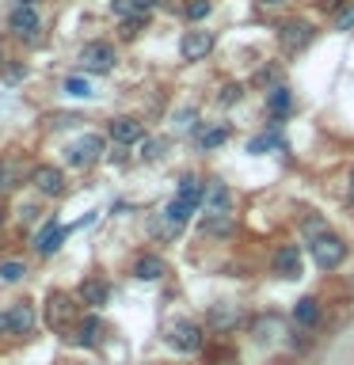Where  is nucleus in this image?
<instances>
[{"label":"nucleus","instance_id":"1","mask_svg":"<svg viewBox=\"0 0 354 365\" xmlns=\"http://www.w3.org/2000/svg\"><path fill=\"white\" fill-rule=\"evenodd\" d=\"M164 342L176 354H198L202 342H206V331L194 324V319H171L168 331H164Z\"/></svg>","mask_w":354,"mask_h":365},{"label":"nucleus","instance_id":"2","mask_svg":"<svg viewBox=\"0 0 354 365\" xmlns=\"http://www.w3.org/2000/svg\"><path fill=\"white\" fill-rule=\"evenodd\" d=\"M308 251H313V262L320 270H335L343 259H347V244H343V236L335 232H324L316 240H308Z\"/></svg>","mask_w":354,"mask_h":365},{"label":"nucleus","instance_id":"3","mask_svg":"<svg viewBox=\"0 0 354 365\" xmlns=\"http://www.w3.org/2000/svg\"><path fill=\"white\" fill-rule=\"evenodd\" d=\"M46 324H50L54 331H65L76 324V301L61 289H54L50 297H46Z\"/></svg>","mask_w":354,"mask_h":365},{"label":"nucleus","instance_id":"4","mask_svg":"<svg viewBox=\"0 0 354 365\" xmlns=\"http://www.w3.org/2000/svg\"><path fill=\"white\" fill-rule=\"evenodd\" d=\"M114 46L111 42H88L84 50H80V68L84 73H91V76H107L111 68H114Z\"/></svg>","mask_w":354,"mask_h":365},{"label":"nucleus","instance_id":"5","mask_svg":"<svg viewBox=\"0 0 354 365\" xmlns=\"http://www.w3.org/2000/svg\"><path fill=\"white\" fill-rule=\"evenodd\" d=\"M99 156H103V137L99 133H84V137H76V141H69V148H65L69 168H91Z\"/></svg>","mask_w":354,"mask_h":365},{"label":"nucleus","instance_id":"6","mask_svg":"<svg viewBox=\"0 0 354 365\" xmlns=\"http://www.w3.org/2000/svg\"><path fill=\"white\" fill-rule=\"evenodd\" d=\"M308 42H313V23H305V19L278 23V46H282L285 53H301Z\"/></svg>","mask_w":354,"mask_h":365},{"label":"nucleus","instance_id":"7","mask_svg":"<svg viewBox=\"0 0 354 365\" xmlns=\"http://www.w3.org/2000/svg\"><path fill=\"white\" fill-rule=\"evenodd\" d=\"M251 335L259 346H278V342H285V319L278 312H263L251 319Z\"/></svg>","mask_w":354,"mask_h":365},{"label":"nucleus","instance_id":"8","mask_svg":"<svg viewBox=\"0 0 354 365\" xmlns=\"http://www.w3.org/2000/svg\"><path fill=\"white\" fill-rule=\"evenodd\" d=\"M270 274L274 278H285V282H297L301 278V251L293 244H278L270 255Z\"/></svg>","mask_w":354,"mask_h":365},{"label":"nucleus","instance_id":"9","mask_svg":"<svg viewBox=\"0 0 354 365\" xmlns=\"http://www.w3.org/2000/svg\"><path fill=\"white\" fill-rule=\"evenodd\" d=\"M8 31L16 34V38L23 42H39L42 38V19H39V11L34 8H11V16H8Z\"/></svg>","mask_w":354,"mask_h":365},{"label":"nucleus","instance_id":"10","mask_svg":"<svg viewBox=\"0 0 354 365\" xmlns=\"http://www.w3.org/2000/svg\"><path fill=\"white\" fill-rule=\"evenodd\" d=\"M240 304H233V301H217V304H210V312H206V327L210 331H217V335H228V331H236L240 327Z\"/></svg>","mask_w":354,"mask_h":365},{"label":"nucleus","instance_id":"11","mask_svg":"<svg viewBox=\"0 0 354 365\" xmlns=\"http://www.w3.org/2000/svg\"><path fill=\"white\" fill-rule=\"evenodd\" d=\"M210 50H213V31L194 27L179 38V57L183 61H202V57H210Z\"/></svg>","mask_w":354,"mask_h":365},{"label":"nucleus","instance_id":"12","mask_svg":"<svg viewBox=\"0 0 354 365\" xmlns=\"http://www.w3.org/2000/svg\"><path fill=\"white\" fill-rule=\"evenodd\" d=\"M107 133H111V141L114 145H122V148H130V145H141L145 141V125L137 122V118H111V125H107Z\"/></svg>","mask_w":354,"mask_h":365},{"label":"nucleus","instance_id":"13","mask_svg":"<svg viewBox=\"0 0 354 365\" xmlns=\"http://www.w3.org/2000/svg\"><path fill=\"white\" fill-rule=\"evenodd\" d=\"M31 182L39 194H46V198H57V194L65 190V175H61V168H54V164H39L31 171Z\"/></svg>","mask_w":354,"mask_h":365},{"label":"nucleus","instance_id":"14","mask_svg":"<svg viewBox=\"0 0 354 365\" xmlns=\"http://www.w3.org/2000/svg\"><path fill=\"white\" fill-rule=\"evenodd\" d=\"M320 316H324V308H320L316 297H301V301L293 304V324L301 331H316L320 327Z\"/></svg>","mask_w":354,"mask_h":365},{"label":"nucleus","instance_id":"15","mask_svg":"<svg viewBox=\"0 0 354 365\" xmlns=\"http://www.w3.org/2000/svg\"><path fill=\"white\" fill-rule=\"evenodd\" d=\"M76 297H80V304H88V308H103L111 301V285L103 278H84L80 289H76Z\"/></svg>","mask_w":354,"mask_h":365},{"label":"nucleus","instance_id":"16","mask_svg":"<svg viewBox=\"0 0 354 365\" xmlns=\"http://www.w3.org/2000/svg\"><path fill=\"white\" fill-rule=\"evenodd\" d=\"M69 236V228H61V225H54V221H46L42 228H39V236H34V251L39 255H54L57 247H61V240Z\"/></svg>","mask_w":354,"mask_h":365},{"label":"nucleus","instance_id":"17","mask_svg":"<svg viewBox=\"0 0 354 365\" xmlns=\"http://www.w3.org/2000/svg\"><path fill=\"white\" fill-rule=\"evenodd\" d=\"M8 331L11 335H31L34 331V304H27V301L11 304L8 308Z\"/></svg>","mask_w":354,"mask_h":365},{"label":"nucleus","instance_id":"18","mask_svg":"<svg viewBox=\"0 0 354 365\" xmlns=\"http://www.w3.org/2000/svg\"><path fill=\"white\" fill-rule=\"evenodd\" d=\"M164 274H168V262L160 255H137V262H133V278L137 282H160Z\"/></svg>","mask_w":354,"mask_h":365},{"label":"nucleus","instance_id":"19","mask_svg":"<svg viewBox=\"0 0 354 365\" xmlns=\"http://www.w3.org/2000/svg\"><path fill=\"white\" fill-rule=\"evenodd\" d=\"M153 4H156V0H111V11H114L122 23H126V19H148Z\"/></svg>","mask_w":354,"mask_h":365},{"label":"nucleus","instance_id":"20","mask_svg":"<svg viewBox=\"0 0 354 365\" xmlns=\"http://www.w3.org/2000/svg\"><path fill=\"white\" fill-rule=\"evenodd\" d=\"M99 339H103V324H99V316H84V319L76 324L73 342H76V346H99Z\"/></svg>","mask_w":354,"mask_h":365},{"label":"nucleus","instance_id":"21","mask_svg":"<svg viewBox=\"0 0 354 365\" xmlns=\"http://www.w3.org/2000/svg\"><path fill=\"white\" fill-rule=\"evenodd\" d=\"M290 107H293V96H290V88L285 84H278V88H270V99H267V114L274 122L278 118H285L290 114Z\"/></svg>","mask_w":354,"mask_h":365},{"label":"nucleus","instance_id":"22","mask_svg":"<svg viewBox=\"0 0 354 365\" xmlns=\"http://www.w3.org/2000/svg\"><path fill=\"white\" fill-rule=\"evenodd\" d=\"M233 228H236L233 213H206L202 217V232L206 236H233Z\"/></svg>","mask_w":354,"mask_h":365},{"label":"nucleus","instance_id":"23","mask_svg":"<svg viewBox=\"0 0 354 365\" xmlns=\"http://www.w3.org/2000/svg\"><path fill=\"white\" fill-rule=\"evenodd\" d=\"M228 141V125H206L198 130V148L202 153H213V148H221Z\"/></svg>","mask_w":354,"mask_h":365},{"label":"nucleus","instance_id":"24","mask_svg":"<svg viewBox=\"0 0 354 365\" xmlns=\"http://www.w3.org/2000/svg\"><path fill=\"white\" fill-rule=\"evenodd\" d=\"M202 202H206V213H228V187H221V182H210Z\"/></svg>","mask_w":354,"mask_h":365},{"label":"nucleus","instance_id":"25","mask_svg":"<svg viewBox=\"0 0 354 365\" xmlns=\"http://www.w3.org/2000/svg\"><path fill=\"white\" fill-rule=\"evenodd\" d=\"M176 198H187V202H194V205H202V198H206V182H202L198 175H183Z\"/></svg>","mask_w":354,"mask_h":365},{"label":"nucleus","instance_id":"26","mask_svg":"<svg viewBox=\"0 0 354 365\" xmlns=\"http://www.w3.org/2000/svg\"><path fill=\"white\" fill-rule=\"evenodd\" d=\"M19 179H23V164H19V160H0V194L16 190Z\"/></svg>","mask_w":354,"mask_h":365},{"label":"nucleus","instance_id":"27","mask_svg":"<svg viewBox=\"0 0 354 365\" xmlns=\"http://www.w3.org/2000/svg\"><path fill=\"white\" fill-rule=\"evenodd\" d=\"M164 213L171 217V221H179V225H187L194 213H198V205L194 202H187V198H171L168 205H164Z\"/></svg>","mask_w":354,"mask_h":365},{"label":"nucleus","instance_id":"28","mask_svg":"<svg viewBox=\"0 0 354 365\" xmlns=\"http://www.w3.org/2000/svg\"><path fill=\"white\" fill-rule=\"evenodd\" d=\"M179 232H183V225H179V221H171L164 210L153 217V236H160V240H176Z\"/></svg>","mask_w":354,"mask_h":365},{"label":"nucleus","instance_id":"29","mask_svg":"<svg viewBox=\"0 0 354 365\" xmlns=\"http://www.w3.org/2000/svg\"><path fill=\"white\" fill-rule=\"evenodd\" d=\"M270 148H282V137L278 133H259V137H251V141H248V153L251 156H263V153H270Z\"/></svg>","mask_w":354,"mask_h":365},{"label":"nucleus","instance_id":"30","mask_svg":"<svg viewBox=\"0 0 354 365\" xmlns=\"http://www.w3.org/2000/svg\"><path fill=\"white\" fill-rule=\"evenodd\" d=\"M301 232H305V240H316V236H324V232H331V228L324 225V217L308 213V217H301Z\"/></svg>","mask_w":354,"mask_h":365},{"label":"nucleus","instance_id":"31","mask_svg":"<svg viewBox=\"0 0 354 365\" xmlns=\"http://www.w3.org/2000/svg\"><path fill=\"white\" fill-rule=\"evenodd\" d=\"M23 274H27V267L16 259H8V262H0V278L4 282H23Z\"/></svg>","mask_w":354,"mask_h":365},{"label":"nucleus","instance_id":"32","mask_svg":"<svg viewBox=\"0 0 354 365\" xmlns=\"http://www.w3.org/2000/svg\"><path fill=\"white\" fill-rule=\"evenodd\" d=\"M335 31H354V0H347V4L335 11Z\"/></svg>","mask_w":354,"mask_h":365},{"label":"nucleus","instance_id":"33","mask_svg":"<svg viewBox=\"0 0 354 365\" xmlns=\"http://www.w3.org/2000/svg\"><path fill=\"white\" fill-rule=\"evenodd\" d=\"M65 91H69V96H76V99H88L91 96V84H88L84 76H69L65 80Z\"/></svg>","mask_w":354,"mask_h":365},{"label":"nucleus","instance_id":"34","mask_svg":"<svg viewBox=\"0 0 354 365\" xmlns=\"http://www.w3.org/2000/svg\"><path fill=\"white\" fill-rule=\"evenodd\" d=\"M210 11H213V4H210V0H191V4H187V19H194V23H198V19H206V16H210Z\"/></svg>","mask_w":354,"mask_h":365},{"label":"nucleus","instance_id":"35","mask_svg":"<svg viewBox=\"0 0 354 365\" xmlns=\"http://www.w3.org/2000/svg\"><path fill=\"white\" fill-rule=\"evenodd\" d=\"M176 130H179V133L198 130V114H194V110H179V114H176Z\"/></svg>","mask_w":354,"mask_h":365},{"label":"nucleus","instance_id":"36","mask_svg":"<svg viewBox=\"0 0 354 365\" xmlns=\"http://www.w3.org/2000/svg\"><path fill=\"white\" fill-rule=\"evenodd\" d=\"M240 96H244V88H240V84H225L221 91H217V99H221L225 107H233V103H240Z\"/></svg>","mask_w":354,"mask_h":365},{"label":"nucleus","instance_id":"37","mask_svg":"<svg viewBox=\"0 0 354 365\" xmlns=\"http://www.w3.org/2000/svg\"><path fill=\"white\" fill-rule=\"evenodd\" d=\"M145 145V160H160V156H164V141H141Z\"/></svg>","mask_w":354,"mask_h":365},{"label":"nucleus","instance_id":"38","mask_svg":"<svg viewBox=\"0 0 354 365\" xmlns=\"http://www.w3.org/2000/svg\"><path fill=\"white\" fill-rule=\"evenodd\" d=\"M270 80H274V68H263V73L256 76V84H270Z\"/></svg>","mask_w":354,"mask_h":365},{"label":"nucleus","instance_id":"39","mask_svg":"<svg viewBox=\"0 0 354 365\" xmlns=\"http://www.w3.org/2000/svg\"><path fill=\"white\" fill-rule=\"evenodd\" d=\"M347 198L354 202V171H350V179H347Z\"/></svg>","mask_w":354,"mask_h":365},{"label":"nucleus","instance_id":"40","mask_svg":"<svg viewBox=\"0 0 354 365\" xmlns=\"http://www.w3.org/2000/svg\"><path fill=\"white\" fill-rule=\"evenodd\" d=\"M256 4H263V8H274V4H285V0H256Z\"/></svg>","mask_w":354,"mask_h":365},{"label":"nucleus","instance_id":"41","mask_svg":"<svg viewBox=\"0 0 354 365\" xmlns=\"http://www.w3.org/2000/svg\"><path fill=\"white\" fill-rule=\"evenodd\" d=\"M8 65H11V61H8V57H4V53H0V76H4V73H8Z\"/></svg>","mask_w":354,"mask_h":365},{"label":"nucleus","instance_id":"42","mask_svg":"<svg viewBox=\"0 0 354 365\" xmlns=\"http://www.w3.org/2000/svg\"><path fill=\"white\" fill-rule=\"evenodd\" d=\"M8 331V312H0V335Z\"/></svg>","mask_w":354,"mask_h":365},{"label":"nucleus","instance_id":"43","mask_svg":"<svg viewBox=\"0 0 354 365\" xmlns=\"http://www.w3.org/2000/svg\"><path fill=\"white\" fill-rule=\"evenodd\" d=\"M39 0H16V8H34Z\"/></svg>","mask_w":354,"mask_h":365},{"label":"nucleus","instance_id":"44","mask_svg":"<svg viewBox=\"0 0 354 365\" xmlns=\"http://www.w3.org/2000/svg\"><path fill=\"white\" fill-rule=\"evenodd\" d=\"M0 221H4V210H0Z\"/></svg>","mask_w":354,"mask_h":365}]
</instances>
